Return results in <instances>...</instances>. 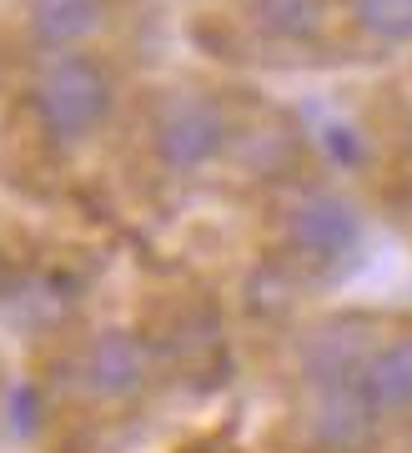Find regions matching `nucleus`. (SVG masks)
Returning <instances> with one entry per match:
<instances>
[{
  "instance_id": "10",
  "label": "nucleus",
  "mask_w": 412,
  "mask_h": 453,
  "mask_svg": "<svg viewBox=\"0 0 412 453\" xmlns=\"http://www.w3.org/2000/svg\"><path fill=\"white\" fill-rule=\"evenodd\" d=\"M357 31L382 46H408L412 41V0H352Z\"/></svg>"
},
{
  "instance_id": "1",
  "label": "nucleus",
  "mask_w": 412,
  "mask_h": 453,
  "mask_svg": "<svg viewBox=\"0 0 412 453\" xmlns=\"http://www.w3.org/2000/svg\"><path fill=\"white\" fill-rule=\"evenodd\" d=\"M111 106H116L111 71L95 61V56H86V50L50 56L31 81L35 127L61 146H76V142H86L91 131H101L106 116H111Z\"/></svg>"
},
{
  "instance_id": "4",
  "label": "nucleus",
  "mask_w": 412,
  "mask_h": 453,
  "mask_svg": "<svg viewBox=\"0 0 412 453\" xmlns=\"http://www.w3.org/2000/svg\"><path fill=\"white\" fill-rule=\"evenodd\" d=\"M286 247L297 257H312V262H342L357 252L362 242V222H357V207L347 196L337 192H307L286 207Z\"/></svg>"
},
{
  "instance_id": "9",
  "label": "nucleus",
  "mask_w": 412,
  "mask_h": 453,
  "mask_svg": "<svg viewBox=\"0 0 412 453\" xmlns=\"http://www.w3.org/2000/svg\"><path fill=\"white\" fill-rule=\"evenodd\" d=\"M322 16H327V0H252V26L282 46L312 41L322 31Z\"/></svg>"
},
{
  "instance_id": "5",
  "label": "nucleus",
  "mask_w": 412,
  "mask_h": 453,
  "mask_svg": "<svg viewBox=\"0 0 412 453\" xmlns=\"http://www.w3.org/2000/svg\"><path fill=\"white\" fill-rule=\"evenodd\" d=\"M367 353H372V342L362 338V327L322 323L301 338L297 368H301V378H307V388H337V383H357V378H362Z\"/></svg>"
},
{
  "instance_id": "11",
  "label": "nucleus",
  "mask_w": 412,
  "mask_h": 453,
  "mask_svg": "<svg viewBox=\"0 0 412 453\" xmlns=\"http://www.w3.org/2000/svg\"><path fill=\"white\" fill-rule=\"evenodd\" d=\"M5 288H11V267H5V257H0V297H5Z\"/></svg>"
},
{
  "instance_id": "7",
  "label": "nucleus",
  "mask_w": 412,
  "mask_h": 453,
  "mask_svg": "<svg viewBox=\"0 0 412 453\" xmlns=\"http://www.w3.org/2000/svg\"><path fill=\"white\" fill-rule=\"evenodd\" d=\"M106 26V0H26V31L50 56L80 50Z\"/></svg>"
},
{
  "instance_id": "8",
  "label": "nucleus",
  "mask_w": 412,
  "mask_h": 453,
  "mask_svg": "<svg viewBox=\"0 0 412 453\" xmlns=\"http://www.w3.org/2000/svg\"><path fill=\"white\" fill-rule=\"evenodd\" d=\"M357 388H362V398L372 403L378 418L412 413V333L387 338V342H378V348L367 353Z\"/></svg>"
},
{
  "instance_id": "6",
  "label": "nucleus",
  "mask_w": 412,
  "mask_h": 453,
  "mask_svg": "<svg viewBox=\"0 0 412 453\" xmlns=\"http://www.w3.org/2000/svg\"><path fill=\"white\" fill-rule=\"evenodd\" d=\"M372 403L362 398L357 383H337V388H312V403H307V438L322 443L332 453H352L372 434Z\"/></svg>"
},
{
  "instance_id": "2",
  "label": "nucleus",
  "mask_w": 412,
  "mask_h": 453,
  "mask_svg": "<svg viewBox=\"0 0 412 453\" xmlns=\"http://www.w3.org/2000/svg\"><path fill=\"white\" fill-rule=\"evenodd\" d=\"M226 142H232L226 111L196 91L161 101L156 121H151V151L166 172H202L226 151Z\"/></svg>"
},
{
  "instance_id": "3",
  "label": "nucleus",
  "mask_w": 412,
  "mask_h": 453,
  "mask_svg": "<svg viewBox=\"0 0 412 453\" xmlns=\"http://www.w3.org/2000/svg\"><path fill=\"white\" fill-rule=\"evenodd\" d=\"M76 383L95 403H131L151 383V348H146V338H136L126 327L95 333L76 353Z\"/></svg>"
}]
</instances>
